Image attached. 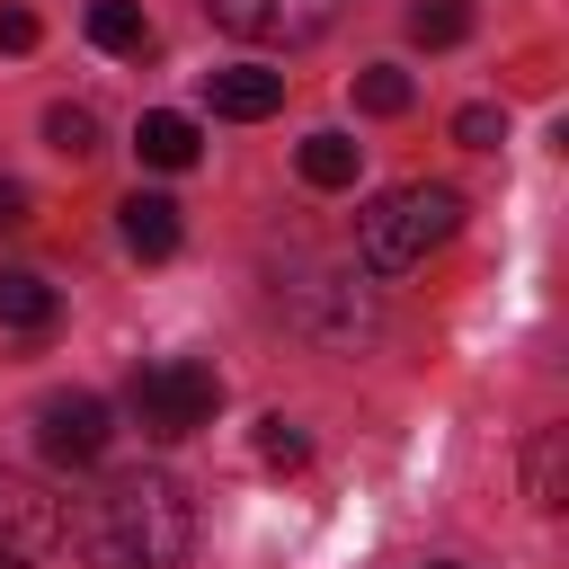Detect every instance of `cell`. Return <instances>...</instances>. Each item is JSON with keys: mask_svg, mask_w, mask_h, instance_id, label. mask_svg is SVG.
Here are the masks:
<instances>
[{"mask_svg": "<svg viewBox=\"0 0 569 569\" xmlns=\"http://www.w3.org/2000/svg\"><path fill=\"white\" fill-rule=\"evenodd\" d=\"M204 107L231 116V124H258L284 107V71H258V62H231V71H204Z\"/></svg>", "mask_w": 569, "mask_h": 569, "instance_id": "ba28073f", "label": "cell"}, {"mask_svg": "<svg viewBox=\"0 0 569 569\" xmlns=\"http://www.w3.org/2000/svg\"><path fill=\"white\" fill-rule=\"evenodd\" d=\"M258 462H267V471H302V462H311V436H302L284 409H267V418H258Z\"/></svg>", "mask_w": 569, "mask_h": 569, "instance_id": "9a60e30c", "label": "cell"}, {"mask_svg": "<svg viewBox=\"0 0 569 569\" xmlns=\"http://www.w3.org/2000/svg\"><path fill=\"white\" fill-rule=\"evenodd\" d=\"M525 489H533V507H560V427L533 436V453H525Z\"/></svg>", "mask_w": 569, "mask_h": 569, "instance_id": "ac0fdd59", "label": "cell"}, {"mask_svg": "<svg viewBox=\"0 0 569 569\" xmlns=\"http://www.w3.org/2000/svg\"><path fill=\"white\" fill-rule=\"evenodd\" d=\"M89 44H98V53L142 62V53H151V18H142L133 0H89Z\"/></svg>", "mask_w": 569, "mask_h": 569, "instance_id": "30bf717a", "label": "cell"}, {"mask_svg": "<svg viewBox=\"0 0 569 569\" xmlns=\"http://www.w3.org/2000/svg\"><path fill=\"white\" fill-rule=\"evenodd\" d=\"M124 409H133L142 436L178 445V436H196V427L222 409V382H213V365H196V356H160V365H142V373L124 382Z\"/></svg>", "mask_w": 569, "mask_h": 569, "instance_id": "277c9868", "label": "cell"}, {"mask_svg": "<svg viewBox=\"0 0 569 569\" xmlns=\"http://www.w3.org/2000/svg\"><path fill=\"white\" fill-rule=\"evenodd\" d=\"M356 160H365V151H356L347 133H311V142L293 151V169H302L311 187H356Z\"/></svg>", "mask_w": 569, "mask_h": 569, "instance_id": "4fadbf2b", "label": "cell"}, {"mask_svg": "<svg viewBox=\"0 0 569 569\" xmlns=\"http://www.w3.org/2000/svg\"><path fill=\"white\" fill-rule=\"evenodd\" d=\"M276 302H284V320L302 329V338H320V347H365L373 329H382V311H373V293L356 284V267H284V284H276Z\"/></svg>", "mask_w": 569, "mask_h": 569, "instance_id": "3957f363", "label": "cell"}, {"mask_svg": "<svg viewBox=\"0 0 569 569\" xmlns=\"http://www.w3.org/2000/svg\"><path fill=\"white\" fill-rule=\"evenodd\" d=\"M436 569H453V560H436Z\"/></svg>", "mask_w": 569, "mask_h": 569, "instance_id": "603a6c76", "label": "cell"}, {"mask_svg": "<svg viewBox=\"0 0 569 569\" xmlns=\"http://www.w3.org/2000/svg\"><path fill=\"white\" fill-rule=\"evenodd\" d=\"M0 569H27V560H0Z\"/></svg>", "mask_w": 569, "mask_h": 569, "instance_id": "7402d4cb", "label": "cell"}, {"mask_svg": "<svg viewBox=\"0 0 569 569\" xmlns=\"http://www.w3.org/2000/svg\"><path fill=\"white\" fill-rule=\"evenodd\" d=\"M107 436H116V409H107L98 391H53V400L36 409V445H44V462H62V471H89V462L107 453Z\"/></svg>", "mask_w": 569, "mask_h": 569, "instance_id": "8992f818", "label": "cell"}, {"mask_svg": "<svg viewBox=\"0 0 569 569\" xmlns=\"http://www.w3.org/2000/svg\"><path fill=\"white\" fill-rule=\"evenodd\" d=\"M453 142H462V151H498V142H507V116H498V107H462V116H453Z\"/></svg>", "mask_w": 569, "mask_h": 569, "instance_id": "d6986e66", "label": "cell"}, {"mask_svg": "<svg viewBox=\"0 0 569 569\" xmlns=\"http://www.w3.org/2000/svg\"><path fill=\"white\" fill-rule=\"evenodd\" d=\"M53 311H62V302H53V284H44V276L0 267V329H27V338H36V329H53Z\"/></svg>", "mask_w": 569, "mask_h": 569, "instance_id": "8fae6325", "label": "cell"}, {"mask_svg": "<svg viewBox=\"0 0 569 569\" xmlns=\"http://www.w3.org/2000/svg\"><path fill=\"white\" fill-rule=\"evenodd\" d=\"M409 36L436 44V53L462 44V36H471V0H418V9H409Z\"/></svg>", "mask_w": 569, "mask_h": 569, "instance_id": "2e32d148", "label": "cell"}, {"mask_svg": "<svg viewBox=\"0 0 569 569\" xmlns=\"http://www.w3.org/2000/svg\"><path fill=\"white\" fill-rule=\"evenodd\" d=\"M18 222H27V187H18V178H0V231H18Z\"/></svg>", "mask_w": 569, "mask_h": 569, "instance_id": "44dd1931", "label": "cell"}, {"mask_svg": "<svg viewBox=\"0 0 569 569\" xmlns=\"http://www.w3.org/2000/svg\"><path fill=\"white\" fill-rule=\"evenodd\" d=\"M356 107L365 116H409V71L400 62H365L356 71Z\"/></svg>", "mask_w": 569, "mask_h": 569, "instance_id": "5bb4252c", "label": "cell"}, {"mask_svg": "<svg viewBox=\"0 0 569 569\" xmlns=\"http://www.w3.org/2000/svg\"><path fill=\"white\" fill-rule=\"evenodd\" d=\"M36 44V9H0V53H27Z\"/></svg>", "mask_w": 569, "mask_h": 569, "instance_id": "ffe728a7", "label": "cell"}, {"mask_svg": "<svg viewBox=\"0 0 569 569\" xmlns=\"http://www.w3.org/2000/svg\"><path fill=\"white\" fill-rule=\"evenodd\" d=\"M462 222V196L436 187V178H409V187H382L365 213H356V249H365V276H409L427 249H445Z\"/></svg>", "mask_w": 569, "mask_h": 569, "instance_id": "7a4b0ae2", "label": "cell"}, {"mask_svg": "<svg viewBox=\"0 0 569 569\" xmlns=\"http://www.w3.org/2000/svg\"><path fill=\"white\" fill-rule=\"evenodd\" d=\"M116 231H124V249H133V258H178V240H187L178 204H169V196H142V187L116 204Z\"/></svg>", "mask_w": 569, "mask_h": 569, "instance_id": "9c48e42d", "label": "cell"}, {"mask_svg": "<svg viewBox=\"0 0 569 569\" xmlns=\"http://www.w3.org/2000/svg\"><path fill=\"white\" fill-rule=\"evenodd\" d=\"M62 542H71V507H62L44 480L0 471V560H44V551H62Z\"/></svg>", "mask_w": 569, "mask_h": 569, "instance_id": "5b68a950", "label": "cell"}, {"mask_svg": "<svg viewBox=\"0 0 569 569\" xmlns=\"http://www.w3.org/2000/svg\"><path fill=\"white\" fill-rule=\"evenodd\" d=\"M71 542L89 569H178L196 542V507L169 471H116L98 498H80Z\"/></svg>", "mask_w": 569, "mask_h": 569, "instance_id": "6da1fadb", "label": "cell"}, {"mask_svg": "<svg viewBox=\"0 0 569 569\" xmlns=\"http://www.w3.org/2000/svg\"><path fill=\"white\" fill-rule=\"evenodd\" d=\"M204 9H213V27H231L249 44H311L338 27L347 0H204Z\"/></svg>", "mask_w": 569, "mask_h": 569, "instance_id": "52a82bcc", "label": "cell"}, {"mask_svg": "<svg viewBox=\"0 0 569 569\" xmlns=\"http://www.w3.org/2000/svg\"><path fill=\"white\" fill-rule=\"evenodd\" d=\"M133 151H142V169H187L204 142H196V124H187V116H169V107H160V116H142V124H133Z\"/></svg>", "mask_w": 569, "mask_h": 569, "instance_id": "7c38bea8", "label": "cell"}, {"mask_svg": "<svg viewBox=\"0 0 569 569\" xmlns=\"http://www.w3.org/2000/svg\"><path fill=\"white\" fill-rule=\"evenodd\" d=\"M44 142H53L62 160H89V151H98V116H89V107H71V98H62V107H44Z\"/></svg>", "mask_w": 569, "mask_h": 569, "instance_id": "e0dca14e", "label": "cell"}]
</instances>
